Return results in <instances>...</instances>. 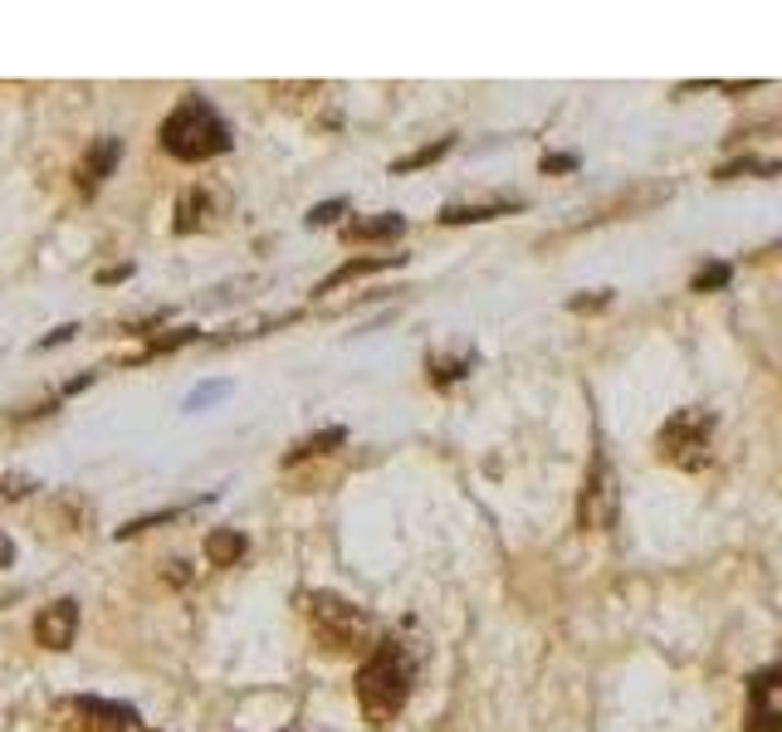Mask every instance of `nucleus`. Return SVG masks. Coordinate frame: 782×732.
Segmentation results:
<instances>
[{"label": "nucleus", "instance_id": "1", "mask_svg": "<svg viewBox=\"0 0 782 732\" xmlns=\"http://www.w3.org/2000/svg\"><path fill=\"white\" fill-rule=\"evenodd\" d=\"M416 684V664L406 654V645L396 640H377L358 664V678H352V694H358V708L367 718V728H392L401 718L406 698H411Z\"/></svg>", "mask_w": 782, "mask_h": 732}, {"label": "nucleus", "instance_id": "2", "mask_svg": "<svg viewBox=\"0 0 782 732\" xmlns=\"http://www.w3.org/2000/svg\"><path fill=\"white\" fill-rule=\"evenodd\" d=\"M156 142H162V152L172 156V162L201 166V162H215V156L231 152L235 132H231V122L215 113L211 98H201V93H186V98L162 118Z\"/></svg>", "mask_w": 782, "mask_h": 732}, {"label": "nucleus", "instance_id": "3", "mask_svg": "<svg viewBox=\"0 0 782 732\" xmlns=\"http://www.w3.org/2000/svg\"><path fill=\"white\" fill-rule=\"evenodd\" d=\"M299 611H304L313 640H318L328 654H367L372 645H377L372 615L338 591H304L299 595Z\"/></svg>", "mask_w": 782, "mask_h": 732}, {"label": "nucleus", "instance_id": "4", "mask_svg": "<svg viewBox=\"0 0 782 732\" xmlns=\"http://www.w3.org/2000/svg\"><path fill=\"white\" fill-rule=\"evenodd\" d=\"M709 449H714V411L704 405H685L655 430V459L685 474H700L709 464Z\"/></svg>", "mask_w": 782, "mask_h": 732}, {"label": "nucleus", "instance_id": "5", "mask_svg": "<svg viewBox=\"0 0 782 732\" xmlns=\"http://www.w3.org/2000/svg\"><path fill=\"white\" fill-rule=\"evenodd\" d=\"M59 732H142V718L118 698L74 694L59 704Z\"/></svg>", "mask_w": 782, "mask_h": 732}, {"label": "nucleus", "instance_id": "6", "mask_svg": "<svg viewBox=\"0 0 782 732\" xmlns=\"http://www.w3.org/2000/svg\"><path fill=\"white\" fill-rule=\"evenodd\" d=\"M617 508H621L617 469H611V459L597 449V459H592V474H587V484H582V498H577V528H582V532L611 528V522H617Z\"/></svg>", "mask_w": 782, "mask_h": 732}, {"label": "nucleus", "instance_id": "7", "mask_svg": "<svg viewBox=\"0 0 782 732\" xmlns=\"http://www.w3.org/2000/svg\"><path fill=\"white\" fill-rule=\"evenodd\" d=\"M74 635H79V601L74 595H59V601L39 605V615H35V645L39 650L65 654L69 645H74Z\"/></svg>", "mask_w": 782, "mask_h": 732}, {"label": "nucleus", "instance_id": "8", "mask_svg": "<svg viewBox=\"0 0 782 732\" xmlns=\"http://www.w3.org/2000/svg\"><path fill=\"white\" fill-rule=\"evenodd\" d=\"M172 229L176 235H206V229L221 220V196L211 191V186H186L182 196H176V211H172Z\"/></svg>", "mask_w": 782, "mask_h": 732}, {"label": "nucleus", "instance_id": "9", "mask_svg": "<svg viewBox=\"0 0 782 732\" xmlns=\"http://www.w3.org/2000/svg\"><path fill=\"white\" fill-rule=\"evenodd\" d=\"M778 678H782V669H778V664L758 669V674L748 678V718H744V728H748V732H782V713L773 708V688H778Z\"/></svg>", "mask_w": 782, "mask_h": 732}, {"label": "nucleus", "instance_id": "10", "mask_svg": "<svg viewBox=\"0 0 782 732\" xmlns=\"http://www.w3.org/2000/svg\"><path fill=\"white\" fill-rule=\"evenodd\" d=\"M118 162H122V138H98L83 152V166H79V186H83V196H93L103 181H108L113 172H118Z\"/></svg>", "mask_w": 782, "mask_h": 732}, {"label": "nucleus", "instance_id": "11", "mask_svg": "<svg viewBox=\"0 0 782 732\" xmlns=\"http://www.w3.org/2000/svg\"><path fill=\"white\" fill-rule=\"evenodd\" d=\"M406 255H367V259H348V264H338L328 279L318 284V293H332L342 284H352V279H367V274H382V269H401Z\"/></svg>", "mask_w": 782, "mask_h": 732}, {"label": "nucleus", "instance_id": "12", "mask_svg": "<svg viewBox=\"0 0 782 732\" xmlns=\"http://www.w3.org/2000/svg\"><path fill=\"white\" fill-rule=\"evenodd\" d=\"M342 445H348V430H342V425H328V430H313V435H304V439H294V445H289L284 469L304 464V459H323V454H332V449H342Z\"/></svg>", "mask_w": 782, "mask_h": 732}, {"label": "nucleus", "instance_id": "13", "mask_svg": "<svg viewBox=\"0 0 782 732\" xmlns=\"http://www.w3.org/2000/svg\"><path fill=\"white\" fill-rule=\"evenodd\" d=\"M201 552H206L211 567H235V562L249 552V538L245 532H235V528H211L206 532V542H201Z\"/></svg>", "mask_w": 782, "mask_h": 732}, {"label": "nucleus", "instance_id": "14", "mask_svg": "<svg viewBox=\"0 0 782 732\" xmlns=\"http://www.w3.org/2000/svg\"><path fill=\"white\" fill-rule=\"evenodd\" d=\"M401 229H406V215L382 211L372 220H352V225H342V239H348V245H367V239H396Z\"/></svg>", "mask_w": 782, "mask_h": 732}, {"label": "nucleus", "instance_id": "15", "mask_svg": "<svg viewBox=\"0 0 782 732\" xmlns=\"http://www.w3.org/2000/svg\"><path fill=\"white\" fill-rule=\"evenodd\" d=\"M524 201H485V205H445L441 215V225H485V220H499V215H509V211H518Z\"/></svg>", "mask_w": 782, "mask_h": 732}, {"label": "nucleus", "instance_id": "16", "mask_svg": "<svg viewBox=\"0 0 782 732\" xmlns=\"http://www.w3.org/2000/svg\"><path fill=\"white\" fill-rule=\"evenodd\" d=\"M451 146H455V138H441V142L416 146L411 156H396V162H392V176H411V172H421V166H435L441 156H451Z\"/></svg>", "mask_w": 782, "mask_h": 732}, {"label": "nucleus", "instance_id": "17", "mask_svg": "<svg viewBox=\"0 0 782 732\" xmlns=\"http://www.w3.org/2000/svg\"><path fill=\"white\" fill-rule=\"evenodd\" d=\"M469 366H475V352H460V357H425V376H431V386H455L469 376Z\"/></svg>", "mask_w": 782, "mask_h": 732}, {"label": "nucleus", "instance_id": "18", "mask_svg": "<svg viewBox=\"0 0 782 732\" xmlns=\"http://www.w3.org/2000/svg\"><path fill=\"white\" fill-rule=\"evenodd\" d=\"M186 512H196V504H176V508H162V512H142V518L122 522V528H118V542L138 538V532H148V528H162V522H176V518H186Z\"/></svg>", "mask_w": 782, "mask_h": 732}, {"label": "nucleus", "instance_id": "19", "mask_svg": "<svg viewBox=\"0 0 782 732\" xmlns=\"http://www.w3.org/2000/svg\"><path fill=\"white\" fill-rule=\"evenodd\" d=\"M734 176H778L773 156H744V162H724L714 172V181H734Z\"/></svg>", "mask_w": 782, "mask_h": 732}, {"label": "nucleus", "instance_id": "20", "mask_svg": "<svg viewBox=\"0 0 782 732\" xmlns=\"http://www.w3.org/2000/svg\"><path fill=\"white\" fill-rule=\"evenodd\" d=\"M196 338H201V328H172L166 338H152L148 347H142L138 362H148V357H172L176 347H186V342H196Z\"/></svg>", "mask_w": 782, "mask_h": 732}, {"label": "nucleus", "instance_id": "21", "mask_svg": "<svg viewBox=\"0 0 782 732\" xmlns=\"http://www.w3.org/2000/svg\"><path fill=\"white\" fill-rule=\"evenodd\" d=\"M728 279H734V269H728L724 259H714V264H704L700 274L690 279V288L695 293H714V288H728Z\"/></svg>", "mask_w": 782, "mask_h": 732}, {"label": "nucleus", "instance_id": "22", "mask_svg": "<svg viewBox=\"0 0 782 732\" xmlns=\"http://www.w3.org/2000/svg\"><path fill=\"white\" fill-rule=\"evenodd\" d=\"M225 391H231V381H206V386H196V391L186 395V411H206V405L221 401Z\"/></svg>", "mask_w": 782, "mask_h": 732}, {"label": "nucleus", "instance_id": "23", "mask_svg": "<svg viewBox=\"0 0 782 732\" xmlns=\"http://www.w3.org/2000/svg\"><path fill=\"white\" fill-rule=\"evenodd\" d=\"M39 488V479H30V474H0V498H25V494H35Z\"/></svg>", "mask_w": 782, "mask_h": 732}, {"label": "nucleus", "instance_id": "24", "mask_svg": "<svg viewBox=\"0 0 782 732\" xmlns=\"http://www.w3.org/2000/svg\"><path fill=\"white\" fill-rule=\"evenodd\" d=\"M342 211H348V201H323V205H313L308 211V229H323V225H332Z\"/></svg>", "mask_w": 782, "mask_h": 732}, {"label": "nucleus", "instance_id": "25", "mask_svg": "<svg viewBox=\"0 0 782 732\" xmlns=\"http://www.w3.org/2000/svg\"><path fill=\"white\" fill-rule=\"evenodd\" d=\"M74 332H79V328H74V322H65V328H55V332H49V338H39V342H35V352H49V347H65V342H69V338H74Z\"/></svg>", "mask_w": 782, "mask_h": 732}, {"label": "nucleus", "instance_id": "26", "mask_svg": "<svg viewBox=\"0 0 782 732\" xmlns=\"http://www.w3.org/2000/svg\"><path fill=\"white\" fill-rule=\"evenodd\" d=\"M548 172H577V156L572 152H552V156H544V176Z\"/></svg>", "mask_w": 782, "mask_h": 732}, {"label": "nucleus", "instance_id": "27", "mask_svg": "<svg viewBox=\"0 0 782 732\" xmlns=\"http://www.w3.org/2000/svg\"><path fill=\"white\" fill-rule=\"evenodd\" d=\"M607 303H611V288H597L592 298H572L568 308H572V312H587V308H607Z\"/></svg>", "mask_w": 782, "mask_h": 732}, {"label": "nucleus", "instance_id": "28", "mask_svg": "<svg viewBox=\"0 0 782 732\" xmlns=\"http://www.w3.org/2000/svg\"><path fill=\"white\" fill-rule=\"evenodd\" d=\"M132 274V264H113V269H98V284H122Z\"/></svg>", "mask_w": 782, "mask_h": 732}, {"label": "nucleus", "instance_id": "29", "mask_svg": "<svg viewBox=\"0 0 782 732\" xmlns=\"http://www.w3.org/2000/svg\"><path fill=\"white\" fill-rule=\"evenodd\" d=\"M186 577H191V571H186V562H166V581H172V586H186Z\"/></svg>", "mask_w": 782, "mask_h": 732}, {"label": "nucleus", "instance_id": "30", "mask_svg": "<svg viewBox=\"0 0 782 732\" xmlns=\"http://www.w3.org/2000/svg\"><path fill=\"white\" fill-rule=\"evenodd\" d=\"M10 562H15V542H10V538H5V532H0V571H5V567H10Z\"/></svg>", "mask_w": 782, "mask_h": 732}]
</instances>
